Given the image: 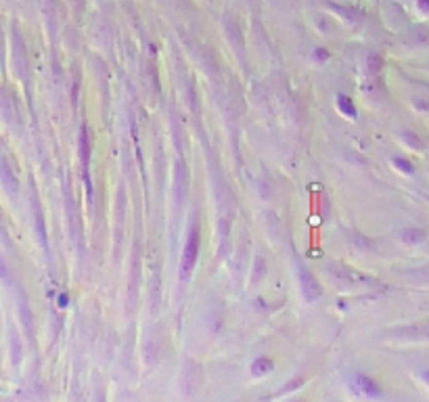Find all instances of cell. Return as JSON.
<instances>
[{"label": "cell", "mask_w": 429, "mask_h": 402, "mask_svg": "<svg viewBox=\"0 0 429 402\" xmlns=\"http://www.w3.org/2000/svg\"><path fill=\"white\" fill-rule=\"evenodd\" d=\"M199 229L193 227L188 232V239L185 243V251H182V260H180V274L182 277H188V272L193 270V266L197 262V256H199Z\"/></svg>", "instance_id": "cell-1"}, {"label": "cell", "mask_w": 429, "mask_h": 402, "mask_svg": "<svg viewBox=\"0 0 429 402\" xmlns=\"http://www.w3.org/2000/svg\"><path fill=\"white\" fill-rule=\"evenodd\" d=\"M352 390L358 392L364 398H377L379 394H381L379 385L373 382L371 377L362 375V373H356V375H354V379H352Z\"/></svg>", "instance_id": "cell-2"}, {"label": "cell", "mask_w": 429, "mask_h": 402, "mask_svg": "<svg viewBox=\"0 0 429 402\" xmlns=\"http://www.w3.org/2000/svg\"><path fill=\"white\" fill-rule=\"evenodd\" d=\"M299 281H301V293H304L306 302H312V300H316L320 295L318 283H316V279L306 270V268H301V270H299Z\"/></svg>", "instance_id": "cell-3"}, {"label": "cell", "mask_w": 429, "mask_h": 402, "mask_svg": "<svg viewBox=\"0 0 429 402\" xmlns=\"http://www.w3.org/2000/svg\"><path fill=\"white\" fill-rule=\"evenodd\" d=\"M337 107H339V111L346 117H352L354 119L358 114H356V107H354V103H352V98L348 96V95H337Z\"/></svg>", "instance_id": "cell-4"}, {"label": "cell", "mask_w": 429, "mask_h": 402, "mask_svg": "<svg viewBox=\"0 0 429 402\" xmlns=\"http://www.w3.org/2000/svg\"><path fill=\"white\" fill-rule=\"evenodd\" d=\"M272 371V361L270 358H258V361L251 363V373H254L256 377H262V375H268V373Z\"/></svg>", "instance_id": "cell-5"}, {"label": "cell", "mask_w": 429, "mask_h": 402, "mask_svg": "<svg viewBox=\"0 0 429 402\" xmlns=\"http://www.w3.org/2000/svg\"><path fill=\"white\" fill-rule=\"evenodd\" d=\"M402 239L406 243H419V241H423V232L419 229H409V230H404Z\"/></svg>", "instance_id": "cell-6"}, {"label": "cell", "mask_w": 429, "mask_h": 402, "mask_svg": "<svg viewBox=\"0 0 429 402\" xmlns=\"http://www.w3.org/2000/svg\"><path fill=\"white\" fill-rule=\"evenodd\" d=\"M392 161H393V166H396L400 172H404V174H412V172H414V168H412V164H410L409 159H404V157H393Z\"/></svg>", "instance_id": "cell-7"}, {"label": "cell", "mask_w": 429, "mask_h": 402, "mask_svg": "<svg viewBox=\"0 0 429 402\" xmlns=\"http://www.w3.org/2000/svg\"><path fill=\"white\" fill-rule=\"evenodd\" d=\"M367 65H369L371 74H379V72H381V67H383V59L377 57V55H371L369 61H367Z\"/></svg>", "instance_id": "cell-8"}, {"label": "cell", "mask_w": 429, "mask_h": 402, "mask_svg": "<svg viewBox=\"0 0 429 402\" xmlns=\"http://www.w3.org/2000/svg\"><path fill=\"white\" fill-rule=\"evenodd\" d=\"M314 59H316V61H327V59H329V53L325 51V48H316Z\"/></svg>", "instance_id": "cell-9"}, {"label": "cell", "mask_w": 429, "mask_h": 402, "mask_svg": "<svg viewBox=\"0 0 429 402\" xmlns=\"http://www.w3.org/2000/svg\"><path fill=\"white\" fill-rule=\"evenodd\" d=\"M67 304H69V295L61 293V295H59V306H61V308H65Z\"/></svg>", "instance_id": "cell-10"}, {"label": "cell", "mask_w": 429, "mask_h": 402, "mask_svg": "<svg viewBox=\"0 0 429 402\" xmlns=\"http://www.w3.org/2000/svg\"><path fill=\"white\" fill-rule=\"evenodd\" d=\"M419 6H421V9H423V11H427V13H429V0H419Z\"/></svg>", "instance_id": "cell-11"}, {"label": "cell", "mask_w": 429, "mask_h": 402, "mask_svg": "<svg viewBox=\"0 0 429 402\" xmlns=\"http://www.w3.org/2000/svg\"><path fill=\"white\" fill-rule=\"evenodd\" d=\"M423 377H425V382L429 383V371H425V373H423Z\"/></svg>", "instance_id": "cell-12"}, {"label": "cell", "mask_w": 429, "mask_h": 402, "mask_svg": "<svg viewBox=\"0 0 429 402\" xmlns=\"http://www.w3.org/2000/svg\"><path fill=\"white\" fill-rule=\"evenodd\" d=\"M298 402H299V400H298Z\"/></svg>", "instance_id": "cell-13"}]
</instances>
